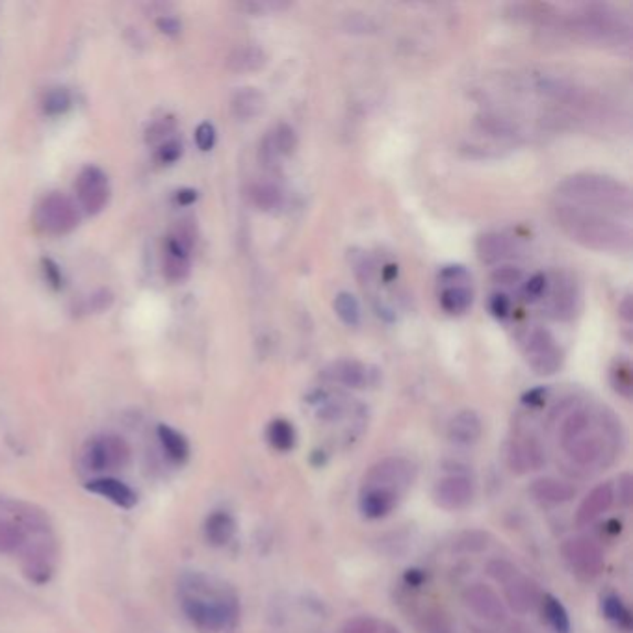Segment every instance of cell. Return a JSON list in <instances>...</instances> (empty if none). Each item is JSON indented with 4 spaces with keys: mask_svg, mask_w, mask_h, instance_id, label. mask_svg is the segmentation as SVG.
I'll list each match as a JSON object with an SVG mask.
<instances>
[{
    "mask_svg": "<svg viewBox=\"0 0 633 633\" xmlns=\"http://www.w3.org/2000/svg\"><path fill=\"white\" fill-rule=\"evenodd\" d=\"M266 438L273 449L282 451V453L292 451L296 448V442H298V435H296L294 426L284 418H277L268 426Z\"/></svg>",
    "mask_w": 633,
    "mask_h": 633,
    "instance_id": "32",
    "label": "cell"
},
{
    "mask_svg": "<svg viewBox=\"0 0 633 633\" xmlns=\"http://www.w3.org/2000/svg\"><path fill=\"white\" fill-rule=\"evenodd\" d=\"M555 195L559 201L604 212L626 223L631 219V190L624 183L611 177L595 175V173H578V175L564 179L557 186Z\"/></svg>",
    "mask_w": 633,
    "mask_h": 633,
    "instance_id": "4",
    "label": "cell"
},
{
    "mask_svg": "<svg viewBox=\"0 0 633 633\" xmlns=\"http://www.w3.org/2000/svg\"><path fill=\"white\" fill-rule=\"evenodd\" d=\"M582 296L580 288L566 273H555L554 279H548V288L544 294V309L554 320H572L580 312Z\"/></svg>",
    "mask_w": 633,
    "mask_h": 633,
    "instance_id": "11",
    "label": "cell"
},
{
    "mask_svg": "<svg viewBox=\"0 0 633 633\" xmlns=\"http://www.w3.org/2000/svg\"><path fill=\"white\" fill-rule=\"evenodd\" d=\"M417 480V467L406 457H386L377 460L375 465L363 478L361 487L390 491L397 496L406 494Z\"/></svg>",
    "mask_w": 633,
    "mask_h": 633,
    "instance_id": "8",
    "label": "cell"
},
{
    "mask_svg": "<svg viewBox=\"0 0 633 633\" xmlns=\"http://www.w3.org/2000/svg\"><path fill=\"white\" fill-rule=\"evenodd\" d=\"M561 555L575 578L591 582L602 574L606 559L598 543L586 535L568 537L561 544Z\"/></svg>",
    "mask_w": 633,
    "mask_h": 633,
    "instance_id": "9",
    "label": "cell"
},
{
    "mask_svg": "<svg viewBox=\"0 0 633 633\" xmlns=\"http://www.w3.org/2000/svg\"><path fill=\"white\" fill-rule=\"evenodd\" d=\"M156 435L165 457L169 459V463H173L175 467H185L188 463L190 451H192L185 433H181L179 429L171 427L167 424H160L156 427Z\"/></svg>",
    "mask_w": 633,
    "mask_h": 633,
    "instance_id": "25",
    "label": "cell"
},
{
    "mask_svg": "<svg viewBox=\"0 0 633 633\" xmlns=\"http://www.w3.org/2000/svg\"><path fill=\"white\" fill-rule=\"evenodd\" d=\"M518 572H521V570H518L511 561L501 559V557L491 559L487 563V574L491 575L494 582H498L501 586H505L509 580H512Z\"/></svg>",
    "mask_w": 633,
    "mask_h": 633,
    "instance_id": "42",
    "label": "cell"
},
{
    "mask_svg": "<svg viewBox=\"0 0 633 633\" xmlns=\"http://www.w3.org/2000/svg\"><path fill=\"white\" fill-rule=\"evenodd\" d=\"M41 268H43V275L45 280L54 288V290H62L64 288V273L52 258H43L41 260Z\"/></svg>",
    "mask_w": 633,
    "mask_h": 633,
    "instance_id": "49",
    "label": "cell"
},
{
    "mask_svg": "<svg viewBox=\"0 0 633 633\" xmlns=\"http://www.w3.org/2000/svg\"><path fill=\"white\" fill-rule=\"evenodd\" d=\"M544 397H546V388H533L532 392H528L524 396V401L532 407H539V406H543Z\"/></svg>",
    "mask_w": 633,
    "mask_h": 633,
    "instance_id": "56",
    "label": "cell"
},
{
    "mask_svg": "<svg viewBox=\"0 0 633 633\" xmlns=\"http://www.w3.org/2000/svg\"><path fill=\"white\" fill-rule=\"evenodd\" d=\"M418 633H457L451 620L440 609H427L418 620Z\"/></svg>",
    "mask_w": 633,
    "mask_h": 633,
    "instance_id": "39",
    "label": "cell"
},
{
    "mask_svg": "<svg viewBox=\"0 0 633 633\" xmlns=\"http://www.w3.org/2000/svg\"><path fill=\"white\" fill-rule=\"evenodd\" d=\"M602 613L609 622L617 624L618 628H622V629L631 628V622H633L631 613L617 595L602 596Z\"/></svg>",
    "mask_w": 633,
    "mask_h": 633,
    "instance_id": "37",
    "label": "cell"
},
{
    "mask_svg": "<svg viewBox=\"0 0 633 633\" xmlns=\"http://www.w3.org/2000/svg\"><path fill=\"white\" fill-rule=\"evenodd\" d=\"M487 546H489V535L483 532H467L455 543V548L460 552H481Z\"/></svg>",
    "mask_w": 633,
    "mask_h": 633,
    "instance_id": "45",
    "label": "cell"
},
{
    "mask_svg": "<svg viewBox=\"0 0 633 633\" xmlns=\"http://www.w3.org/2000/svg\"><path fill=\"white\" fill-rule=\"evenodd\" d=\"M617 437L613 415H595L587 409L572 411L561 424L559 440L566 455L580 467L598 465L607 455V442Z\"/></svg>",
    "mask_w": 633,
    "mask_h": 633,
    "instance_id": "3",
    "label": "cell"
},
{
    "mask_svg": "<svg viewBox=\"0 0 633 633\" xmlns=\"http://www.w3.org/2000/svg\"><path fill=\"white\" fill-rule=\"evenodd\" d=\"M322 375L336 385L348 388H366L372 383V372L359 361H336L331 363Z\"/></svg>",
    "mask_w": 633,
    "mask_h": 633,
    "instance_id": "21",
    "label": "cell"
},
{
    "mask_svg": "<svg viewBox=\"0 0 633 633\" xmlns=\"http://www.w3.org/2000/svg\"><path fill=\"white\" fill-rule=\"evenodd\" d=\"M298 147L296 131L290 125H277L260 143V162L266 167H277L284 156H290Z\"/></svg>",
    "mask_w": 633,
    "mask_h": 633,
    "instance_id": "19",
    "label": "cell"
},
{
    "mask_svg": "<svg viewBox=\"0 0 633 633\" xmlns=\"http://www.w3.org/2000/svg\"><path fill=\"white\" fill-rule=\"evenodd\" d=\"M522 279V271L521 269H516V268H511V266H505V268H498L492 275V280L498 282V284H514Z\"/></svg>",
    "mask_w": 633,
    "mask_h": 633,
    "instance_id": "51",
    "label": "cell"
},
{
    "mask_svg": "<svg viewBox=\"0 0 633 633\" xmlns=\"http://www.w3.org/2000/svg\"><path fill=\"white\" fill-rule=\"evenodd\" d=\"M129 442L113 433L99 435L88 440L82 449V467L93 474L123 470L131 463Z\"/></svg>",
    "mask_w": 633,
    "mask_h": 633,
    "instance_id": "7",
    "label": "cell"
},
{
    "mask_svg": "<svg viewBox=\"0 0 633 633\" xmlns=\"http://www.w3.org/2000/svg\"><path fill=\"white\" fill-rule=\"evenodd\" d=\"M483 435V422L472 409L457 413L448 424V438L457 446H474Z\"/></svg>",
    "mask_w": 633,
    "mask_h": 633,
    "instance_id": "22",
    "label": "cell"
},
{
    "mask_svg": "<svg viewBox=\"0 0 633 633\" xmlns=\"http://www.w3.org/2000/svg\"><path fill=\"white\" fill-rule=\"evenodd\" d=\"M334 311H336L338 318L348 327H359L361 325L363 312H361V305L353 294L340 292L334 298Z\"/></svg>",
    "mask_w": 633,
    "mask_h": 633,
    "instance_id": "36",
    "label": "cell"
},
{
    "mask_svg": "<svg viewBox=\"0 0 633 633\" xmlns=\"http://www.w3.org/2000/svg\"><path fill=\"white\" fill-rule=\"evenodd\" d=\"M179 604L199 633H228L240 622V598L233 586L201 570H186L179 578Z\"/></svg>",
    "mask_w": 633,
    "mask_h": 633,
    "instance_id": "1",
    "label": "cell"
},
{
    "mask_svg": "<svg viewBox=\"0 0 633 633\" xmlns=\"http://www.w3.org/2000/svg\"><path fill=\"white\" fill-rule=\"evenodd\" d=\"M264 104H266V99L258 90L244 88L235 93L233 100H230V110H233L237 120L249 121L262 113Z\"/></svg>",
    "mask_w": 633,
    "mask_h": 633,
    "instance_id": "29",
    "label": "cell"
},
{
    "mask_svg": "<svg viewBox=\"0 0 633 633\" xmlns=\"http://www.w3.org/2000/svg\"><path fill=\"white\" fill-rule=\"evenodd\" d=\"M401 496L383 491V489H370V487H361L359 494V509L364 518L368 521H381L386 518L394 509L399 505Z\"/></svg>",
    "mask_w": 633,
    "mask_h": 633,
    "instance_id": "23",
    "label": "cell"
},
{
    "mask_svg": "<svg viewBox=\"0 0 633 633\" xmlns=\"http://www.w3.org/2000/svg\"><path fill=\"white\" fill-rule=\"evenodd\" d=\"M397 277V266L396 264H388L383 268V280L385 282H390Z\"/></svg>",
    "mask_w": 633,
    "mask_h": 633,
    "instance_id": "57",
    "label": "cell"
},
{
    "mask_svg": "<svg viewBox=\"0 0 633 633\" xmlns=\"http://www.w3.org/2000/svg\"><path fill=\"white\" fill-rule=\"evenodd\" d=\"M205 539L214 548H223L237 535V521L228 511H212L203 526Z\"/></svg>",
    "mask_w": 633,
    "mask_h": 633,
    "instance_id": "24",
    "label": "cell"
},
{
    "mask_svg": "<svg viewBox=\"0 0 633 633\" xmlns=\"http://www.w3.org/2000/svg\"><path fill=\"white\" fill-rule=\"evenodd\" d=\"M251 203L264 212H275L284 203L282 190L273 183H257L249 188Z\"/></svg>",
    "mask_w": 633,
    "mask_h": 633,
    "instance_id": "34",
    "label": "cell"
},
{
    "mask_svg": "<svg viewBox=\"0 0 633 633\" xmlns=\"http://www.w3.org/2000/svg\"><path fill=\"white\" fill-rule=\"evenodd\" d=\"M111 303H113V296L110 290H97L84 300V303L80 305V311L88 314H99L110 309Z\"/></svg>",
    "mask_w": 633,
    "mask_h": 633,
    "instance_id": "44",
    "label": "cell"
},
{
    "mask_svg": "<svg viewBox=\"0 0 633 633\" xmlns=\"http://www.w3.org/2000/svg\"><path fill=\"white\" fill-rule=\"evenodd\" d=\"M266 66V52L257 45H246L228 56V69L235 73H253Z\"/></svg>",
    "mask_w": 633,
    "mask_h": 633,
    "instance_id": "30",
    "label": "cell"
},
{
    "mask_svg": "<svg viewBox=\"0 0 633 633\" xmlns=\"http://www.w3.org/2000/svg\"><path fill=\"white\" fill-rule=\"evenodd\" d=\"M381 624L377 618L370 615H357L345 622L340 629V633H379Z\"/></svg>",
    "mask_w": 633,
    "mask_h": 633,
    "instance_id": "43",
    "label": "cell"
},
{
    "mask_svg": "<svg viewBox=\"0 0 633 633\" xmlns=\"http://www.w3.org/2000/svg\"><path fill=\"white\" fill-rule=\"evenodd\" d=\"M546 288H548V275H544V273H535V275L526 282L524 294H526L528 300L537 301V300H543V298H544Z\"/></svg>",
    "mask_w": 633,
    "mask_h": 633,
    "instance_id": "48",
    "label": "cell"
},
{
    "mask_svg": "<svg viewBox=\"0 0 633 633\" xmlns=\"http://www.w3.org/2000/svg\"><path fill=\"white\" fill-rule=\"evenodd\" d=\"M156 26L162 34L165 36H177L181 32V23L179 19L175 17H171V16H162L156 19Z\"/></svg>",
    "mask_w": 633,
    "mask_h": 633,
    "instance_id": "53",
    "label": "cell"
},
{
    "mask_svg": "<svg viewBox=\"0 0 633 633\" xmlns=\"http://www.w3.org/2000/svg\"><path fill=\"white\" fill-rule=\"evenodd\" d=\"M618 489H617V494H618V500L622 501V505H629L631 503V476L628 472L620 474L618 480Z\"/></svg>",
    "mask_w": 633,
    "mask_h": 633,
    "instance_id": "54",
    "label": "cell"
},
{
    "mask_svg": "<svg viewBox=\"0 0 633 633\" xmlns=\"http://www.w3.org/2000/svg\"><path fill=\"white\" fill-rule=\"evenodd\" d=\"M544 463H546V455L537 438L522 437V438H514L511 442L507 451V465L514 474L524 476V474L535 472L543 469Z\"/></svg>",
    "mask_w": 633,
    "mask_h": 633,
    "instance_id": "16",
    "label": "cell"
},
{
    "mask_svg": "<svg viewBox=\"0 0 633 633\" xmlns=\"http://www.w3.org/2000/svg\"><path fill=\"white\" fill-rule=\"evenodd\" d=\"M552 212L563 233L587 249L602 253H628L631 249L629 223L618 217L559 199L554 203Z\"/></svg>",
    "mask_w": 633,
    "mask_h": 633,
    "instance_id": "2",
    "label": "cell"
},
{
    "mask_svg": "<svg viewBox=\"0 0 633 633\" xmlns=\"http://www.w3.org/2000/svg\"><path fill=\"white\" fill-rule=\"evenodd\" d=\"M58 563V544L54 532L28 533V541L21 552V570L34 586H47L54 578Z\"/></svg>",
    "mask_w": 633,
    "mask_h": 633,
    "instance_id": "6",
    "label": "cell"
},
{
    "mask_svg": "<svg viewBox=\"0 0 633 633\" xmlns=\"http://www.w3.org/2000/svg\"><path fill=\"white\" fill-rule=\"evenodd\" d=\"M190 248L181 244L173 237L165 242V257H164V275L173 280L181 282L190 275Z\"/></svg>",
    "mask_w": 633,
    "mask_h": 633,
    "instance_id": "27",
    "label": "cell"
},
{
    "mask_svg": "<svg viewBox=\"0 0 633 633\" xmlns=\"http://www.w3.org/2000/svg\"><path fill=\"white\" fill-rule=\"evenodd\" d=\"M37 225L48 235H69L80 223V214L77 205L64 194L47 195L36 212Z\"/></svg>",
    "mask_w": 633,
    "mask_h": 633,
    "instance_id": "10",
    "label": "cell"
},
{
    "mask_svg": "<svg viewBox=\"0 0 633 633\" xmlns=\"http://www.w3.org/2000/svg\"><path fill=\"white\" fill-rule=\"evenodd\" d=\"M524 355L532 370L539 375H552L563 364V353L557 348L555 338L544 327H535L524 340Z\"/></svg>",
    "mask_w": 633,
    "mask_h": 633,
    "instance_id": "12",
    "label": "cell"
},
{
    "mask_svg": "<svg viewBox=\"0 0 633 633\" xmlns=\"http://www.w3.org/2000/svg\"><path fill=\"white\" fill-rule=\"evenodd\" d=\"M476 498V483L469 474L442 476L433 487V501L444 511H463Z\"/></svg>",
    "mask_w": 633,
    "mask_h": 633,
    "instance_id": "13",
    "label": "cell"
},
{
    "mask_svg": "<svg viewBox=\"0 0 633 633\" xmlns=\"http://www.w3.org/2000/svg\"><path fill=\"white\" fill-rule=\"evenodd\" d=\"M463 602L476 617H480L487 622L500 624V622H505V618H507V607H505L503 600L500 598V595L492 587H489L485 584L469 586L463 591Z\"/></svg>",
    "mask_w": 633,
    "mask_h": 633,
    "instance_id": "15",
    "label": "cell"
},
{
    "mask_svg": "<svg viewBox=\"0 0 633 633\" xmlns=\"http://www.w3.org/2000/svg\"><path fill=\"white\" fill-rule=\"evenodd\" d=\"M195 143L205 153L216 145V129L212 123L205 121L195 129Z\"/></svg>",
    "mask_w": 633,
    "mask_h": 633,
    "instance_id": "50",
    "label": "cell"
},
{
    "mask_svg": "<svg viewBox=\"0 0 633 633\" xmlns=\"http://www.w3.org/2000/svg\"><path fill=\"white\" fill-rule=\"evenodd\" d=\"M440 305L449 314H463L472 305L470 286H444L440 294Z\"/></svg>",
    "mask_w": 633,
    "mask_h": 633,
    "instance_id": "35",
    "label": "cell"
},
{
    "mask_svg": "<svg viewBox=\"0 0 633 633\" xmlns=\"http://www.w3.org/2000/svg\"><path fill=\"white\" fill-rule=\"evenodd\" d=\"M197 197H199L197 190H194V188H183V190L177 192L175 201H177L179 205H183V206H190V205H194V203L197 201Z\"/></svg>",
    "mask_w": 633,
    "mask_h": 633,
    "instance_id": "55",
    "label": "cell"
},
{
    "mask_svg": "<svg viewBox=\"0 0 633 633\" xmlns=\"http://www.w3.org/2000/svg\"><path fill=\"white\" fill-rule=\"evenodd\" d=\"M77 197L86 214H99L108 205L110 186L106 173L97 165H86L77 179Z\"/></svg>",
    "mask_w": 633,
    "mask_h": 633,
    "instance_id": "14",
    "label": "cell"
},
{
    "mask_svg": "<svg viewBox=\"0 0 633 633\" xmlns=\"http://www.w3.org/2000/svg\"><path fill=\"white\" fill-rule=\"evenodd\" d=\"M73 104V97L69 93V90L66 88H54L50 90L48 93H45L43 97V111L47 115H50V118H56V115H62L66 113Z\"/></svg>",
    "mask_w": 633,
    "mask_h": 633,
    "instance_id": "38",
    "label": "cell"
},
{
    "mask_svg": "<svg viewBox=\"0 0 633 633\" xmlns=\"http://www.w3.org/2000/svg\"><path fill=\"white\" fill-rule=\"evenodd\" d=\"M539 606L543 609V617L546 618V622L550 624L554 633H572L568 611L564 609V606L561 604L559 598H555L554 595H544L541 598Z\"/></svg>",
    "mask_w": 633,
    "mask_h": 633,
    "instance_id": "33",
    "label": "cell"
},
{
    "mask_svg": "<svg viewBox=\"0 0 633 633\" xmlns=\"http://www.w3.org/2000/svg\"><path fill=\"white\" fill-rule=\"evenodd\" d=\"M175 127H177L175 120H173V118H162V120H158V121H154V123H151L147 127L145 142L149 145H160V143H164V142H167L171 138V134H173V131H175Z\"/></svg>",
    "mask_w": 633,
    "mask_h": 633,
    "instance_id": "41",
    "label": "cell"
},
{
    "mask_svg": "<svg viewBox=\"0 0 633 633\" xmlns=\"http://www.w3.org/2000/svg\"><path fill=\"white\" fill-rule=\"evenodd\" d=\"M28 541L26 530L14 518H0V554H21Z\"/></svg>",
    "mask_w": 633,
    "mask_h": 633,
    "instance_id": "31",
    "label": "cell"
},
{
    "mask_svg": "<svg viewBox=\"0 0 633 633\" xmlns=\"http://www.w3.org/2000/svg\"><path fill=\"white\" fill-rule=\"evenodd\" d=\"M383 633H401V631H399V628H396L392 624H385L383 626Z\"/></svg>",
    "mask_w": 633,
    "mask_h": 633,
    "instance_id": "59",
    "label": "cell"
},
{
    "mask_svg": "<svg viewBox=\"0 0 633 633\" xmlns=\"http://www.w3.org/2000/svg\"><path fill=\"white\" fill-rule=\"evenodd\" d=\"M566 28L586 41L600 45H622L631 37L629 23L617 10L602 5L582 6L566 21Z\"/></svg>",
    "mask_w": 633,
    "mask_h": 633,
    "instance_id": "5",
    "label": "cell"
},
{
    "mask_svg": "<svg viewBox=\"0 0 633 633\" xmlns=\"http://www.w3.org/2000/svg\"><path fill=\"white\" fill-rule=\"evenodd\" d=\"M84 489L91 494H97V496L108 500L115 507L125 509V511L134 509L140 501L138 492L131 485H127L125 481L113 478V476L91 478L90 481L84 483Z\"/></svg>",
    "mask_w": 633,
    "mask_h": 633,
    "instance_id": "18",
    "label": "cell"
},
{
    "mask_svg": "<svg viewBox=\"0 0 633 633\" xmlns=\"http://www.w3.org/2000/svg\"><path fill=\"white\" fill-rule=\"evenodd\" d=\"M530 492L537 501L546 505L568 503L575 496V489L570 483L557 478H550V476L532 481Z\"/></svg>",
    "mask_w": 633,
    "mask_h": 633,
    "instance_id": "26",
    "label": "cell"
},
{
    "mask_svg": "<svg viewBox=\"0 0 633 633\" xmlns=\"http://www.w3.org/2000/svg\"><path fill=\"white\" fill-rule=\"evenodd\" d=\"M491 312L498 318V320H505L511 314V301L507 296L503 294H496L491 300Z\"/></svg>",
    "mask_w": 633,
    "mask_h": 633,
    "instance_id": "52",
    "label": "cell"
},
{
    "mask_svg": "<svg viewBox=\"0 0 633 633\" xmlns=\"http://www.w3.org/2000/svg\"><path fill=\"white\" fill-rule=\"evenodd\" d=\"M181 156H183V143L179 140H175V138H169L167 142L160 143V147L156 151V160L162 165L175 164Z\"/></svg>",
    "mask_w": 633,
    "mask_h": 633,
    "instance_id": "46",
    "label": "cell"
},
{
    "mask_svg": "<svg viewBox=\"0 0 633 633\" xmlns=\"http://www.w3.org/2000/svg\"><path fill=\"white\" fill-rule=\"evenodd\" d=\"M615 501V487L611 481L598 483L589 491V494L582 500L578 511H575V526L587 528L593 524L596 518H600L604 512L611 509Z\"/></svg>",
    "mask_w": 633,
    "mask_h": 633,
    "instance_id": "20",
    "label": "cell"
},
{
    "mask_svg": "<svg viewBox=\"0 0 633 633\" xmlns=\"http://www.w3.org/2000/svg\"><path fill=\"white\" fill-rule=\"evenodd\" d=\"M611 385L620 396L628 399L631 397L633 377H631V366L628 361H617V364L611 370Z\"/></svg>",
    "mask_w": 633,
    "mask_h": 633,
    "instance_id": "40",
    "label": "cell"
},
{
    "mask_svg": "<svg viewBox=\"0 0 633 633\" xmlns=\"http://www.w3.org/2000/svg\"><path fill=\"white\" fill-rule=\"evenodd\" d=\"M476 251L481 262L485 264H498L514 253V244L500 233H487L478 238Z\"/></svg>",
    "mask_w": 633,
    "mask_h": 633,
    "instance_id": "28",
    "label": "cell"
},
{
    "mask_svg": "<svg viewBox=\"0 0 633 633\" xmlns=\"http://www.w3.org/2000/svg\"><path fill=\"white\" fill-rule=\"evenodd\" d=\"M438 279L444 286H469L470 273L463 266H446L440 271Z\"/></svg>",
    "mask_w": 633,
    "mask_h": 633,
    "instance_id": "47",
    "label": "cell"
},
{
    "mask_svg": "<svg viewBox=\"0 0 633 633\" xmlns=\"http://www.w3.org/2000/svg\"><path fill=\"white\" fill-rule=\"evenodd\" d=\"M503 595H505V602H503L505 607H511L518 615L532 613L541 604V598H543L539 586L521 572L503 586Z\"/></svg>",
    "mask_w": 633,
    "mask_h": 633,
    "instance_id": "17",
    "label": "cell"
},
{
    "mask_svg": "<svg viewBox=\"0 0 633 633\" xmlns=\"http://www.w3.org/2000/svg\"><path fill=\"white\" fill-rule=\"evenodd\" d=\"M620 316L629 323L631 322V300L626 298L624 303L620 305Z\"/></svg>",
    "mask_w": 633,
    "mask_h": 633,
    "instance_id": "58",
    "label": "cell"
}]
</instances>
